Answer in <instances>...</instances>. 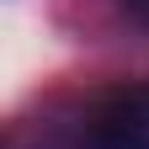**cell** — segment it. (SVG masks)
Here are the masks:
<instances>
[{"label": "cell", "mask_w": 149, "mask_h": 149, "mask_svg": "<svg viewBox=\"0 0 149 149\" xmlns=\"http://www.w3.org/2000/svg\"><path fill=\"white\" fill-rule=\"evenodd\" d=\"M85 149H149V80L112 91L85 117Z\"/></svg>", "instance_id": "6da1fadb"}, {"label": "cell", "mask_w": 149, "mask_h": 149, "mask_svg": "<svg viewBox=\"0 0 149 149\" xmlns=\"http://www.w3.org/2000/svg\"><path fill=\"white\" fill-rule=\"evenodd\" d=\"M123 11L133 16V22H144V27H149V0H123Z\"/></svg>", "instance_id": "7a4b0ae2"}]
</instances>
